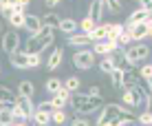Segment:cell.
I'll return each mask as SVG.
<instances>
[{"mask_svg":"<svg viewBox=\"0 0 152 126\" xmlns=\"http://www.w3.org/2000/svg\"><path fill=\"white\" fill-rule=\"evenodd\" d=\"M110 57H113V62H115V69H119V71L130 69V62H128V57H126V51H124V49L113 51V53H110Z\"/></svg>","mask_w":152,"mask_h":126,"instance_id":"19","label":"cell"},{"mask_svg":"<svg viewBox=\"0 0 152 126\" xmlns=\"http://www.w3.org/2000/svg\"><path fill=\"white\" fill-rule=\"evenodd\" d=\"M148 38H152V24H150V29H148Z\"/></svg>","mask_w":152,"mask_h":126,"instance_id":"48","label":"cell"},{"mask_svg":"<svg viewBox=\"0 0 152 126\" xmlns=\"http://www.w3.org/2000/svg\"><path fill=\"white\" fill-rule=\"evenodd\" d=\"M9 64H11L13 69H18V71L29 69V53H27L24 49L15 51V53H11V55H9Z\"/></svg>","mask_w":152,"mask_h":126,"instance_id":"12","label":"cell"},{"mask_svg":"<svg viewBox=\"0 0 152 126\" xmlns=\"http://www.w3.org/2000/svg\"><path fill=\"white\" fill-rule=\"evenodd\" d=\"M0 108H2V102H0Z\"/></svg>","mask_w":152,"mask_h":126,"instance_id":"49","label":"cell"},{"mask_svg":"<svg viewBox=\"0 0 152 126\" xmlns=\"http://www.w3.org/2000/svg\"><path fill=\"white\" fill-rule=\"evenodd\" d=\"M0 46H2V51L7 55L15 53V51H20V46H22V40H20V33L13 29L4 31L2 35H0Z\"/></svg>","mask_w":152,"mask_h":126,"instance_id":"7","label":"cell"},{"mask_svg":"<svg viewBox=\"0 0 152 126\" xmlns=\"http://www.w3.org/2000/svg\"><path fill=\"white\" fill-rule=\"evenodd\" d=\"M124 24L121 22H108V40H113V42H117V38L124 33Z\"/></svg>","mask_w":152,"mask_h":126,"instance_id":"28","label":"cell"},{"mask_svg":"<svg viewBox=\"0 0 152 126\" xmlns=\"http://www.w3.org/2000/svg\"><path fill=\"white\" fill-rule=\"evenodd\" d=\"M121 104H124V106H128V108H141V106H145V95H143V91H141L139 84H137V86H132V88H124Z\"/></svg>","mask_w":152,"mask_h":126,"instance_id":"6","label":"cell"},{"mask_svg":"<svg viewBox=\"0 0 152 126\" xmlns=\"http://www.w3.org/2000/svg\"><path fill=\"white\" fill-rule=\"evenodd\" d=\"M15 104H18V108L22 111V117H24V122H31L33 119V113H35V104H33V97H20V95H15L13 99Z\"/></svg>","mask_w":152,"mask_h":126,"instance_id":"8","label":"cell"},{"mask_svg":"<svg viewBox=\"0 0 152 126\" xmlns=\"http://www.w3.org/2000/svg\"><path fill=\"white\" fill-rule=\"evenodd\" d=\"M33 93H35V84L31 80H22L18 84V95L20 97H33Z\"/></svg>","mask_w":152,"mask_h":126,"instance_id":"23","label":"cell"},{"mask_svg":"<svg viewBox=\"0 0 152 126\" xmlns=\"http://www.w3.org/2000/svg\"><path fill=\"white\" fill-rule=\"evenodd\" d=\"M97 27V24L95 22H93V20L91 18H86V15H84V18H82V22H80V31H82V33H93V29H95Z\"/></svg>","mask_w":152,"mask_h":126,"instance_id":"34","label":"cell"},{"mask_svg":"<svg viewBox=\"0 0 152 126\" xmlns=\"http://www.w3.org/2000/svg\"><path fill=\"white\" fill-rule=\"evenodd\" d=\"M51 113H53V111H42V108H35L33 119H31V122L38 124V126H51Z\"/></svg>","mask_w":152,"mask_h":126,"instance_id":"21","label":"cell"},{"mask_svg":"<svg viewBox=\"0 0 152 126\" xmlns=\"http://www.w3.org/2000/svg\"><path fill=\"white\" fill-rule=\"evenodd\" d=\"M40 29H42V18H40L38 13H27V22H24V31L29 33V38H31V35H35Z\"/></svg>","mask_w":152,"mask_h":126,"instance_id":"15","label":"cell"},{"mask_svg":"<svg viewBox=\"0 0 152 126\" xmlns=\"http://www.w3.org/2000/svg\"><path fill=\"white\" fill-rule=\"evenodd\" d=\"M139 84V73L134 66H130V69H126L124 71V75H121V88H132V86H137Z\"/></svg>","mask_w":152,"mask_h":126,"instance_id":"16","label":"cell"},{"mask_svg":"<svg viewBox=\"0 0 152 126\" xmlns=\"http://www.w3.org/2000/svg\"><path fill=\"white\" fill-rule=\"evenodd\" d=\"M57 31H62V33L71 35V33H75V31H80V22H77L75 18H71V15H66V18L60 20V24H57Z\"/></svg>","mask_w":152,"mask_h":126,"instance_id":"17","label":"cell"},{"mask_svg":"<svg viewBox=\"0 0 152 126\" xmlns=\"http://www.w3.org/2000/svg\"><path fill=\"white\" fill-rule=\"evenodd\" d=\"M13 4V0H0V9H4V7H11Z\"/></svg>","mask_w":152,"mask_h":126,"instance_id":"46","label":"cell"},{"mask_svg":"<svg viewBox=\"0 0 152 126\" xmlns=\"http://www.w3.org/2000/svg\"><path fill=\"white\" fill-rule=\"evenodd\" d=\"M13 99H15V93L7 86V84H0V102L2 104H11Z\"/></svg>","mask_w":152,"mask_h":126,"instance_id":"31","label":"cell"},{"mask_svg":"<svg viewBox=\"0 0 152 126\" xmlns=\"http://www.w3.org/2000/svg\"><path fill=\"white\" fill-rule=\"evenodd\" d=\"M0 73H2V69H0Z\"/></svg>","mask_w":152,"mask_h":126,"instance_id":"50","label":"cell"},{"mask_svg":"<svg viewBox=\"0 0 152 126\" xmlns=\"http://www.w3.org/2000/svg\"><path fill=\"white\" fill-rule=\"evenodd\" d=\"M40 18H42V27H51V29L57 31V24H60L62 15L57 13V11H46L44 15H40Z\"/></svg>","mask_w":152,"mask_h":126,"instance_id":"20","label":"cell"},{"mask_svg":"<svg viewBox=\"0 0 152 126\" xmlns=\"http://www.w3.org/2000/svg\"><path fill=\"white\" fill-rule=\"evenodd\" d=\"M71 126H91V122H88L86 117H80V115H77V117L71 122Z\"/></svg>","mask_w":152,"mask_h":126,"instance_id":"43","label":"cell"},{"mask_svg":"<svg viewBox=\"0 0 152 126\" xmlns=\"http://www.w3.org/2000/svg\"><path fill=\"white\" fill-rule=\"evenodd\" d=\"M11 126H29V124H27V122H13Z\"/></svg>","mask_w":152,"mask_h":126,"instance_id":"47","label":"cell"},{"mask_svg":"<svg viewBox=\"0 0 152 126\" xmlns=\"http://www.w3.org/2000/svg\"><path fill=\"white\" fill-rule=\"evenodd\" d=\"M53 40H55V29L42 27L35 35L27 38V42H24V51H27V53H44L46 46L53 44Z\"/></svg>","mask_w":152,"mask_h":126,"instance_id":"2","label":"cell"},{"mask_svg":"<svg viewBox=\"0 0 152 126\" xmlns=\"http://www.w3.org/2000/svg\"><path fill=\"white\" fill-rule=\"evenodd\" d=\"M11 124H13L11 104H2V108H0V126H11Z\"/></svg>","mask_w":152,"mask_h":126,"instance_id":"25","label":"cell"},{"mask_svg":"<svg viewBox=\"0 0 152 126\" xmlns=\"http://www.w3.org/2000/svg\"><path fill=\"white\" fill-rule=\"evenodd\" d=\"M71 60H73V66H75L77 71H91L93 66L97 64V55L93 53L88 46H86V49H77Z\"/></svg>","mask_w":152,"mask_h":126,"instance_id":"5","label":"cell"},{"mask_svg":"<svg viewBox=\"0 0 152 126\" xmlns=\"http://www.w3.org/2000/svg\"><path fill=\"white\" fill-rule=\"evenodd\" d=\"M35 108H42V111H53V104H51V99H44V102L35 104Z\"/></svg>","mask_w":152,"mask_h":126,"instance_id":"42","label":"cell"},{"mask_svg":"<svg viewBox=\"0 0 152 126\" xmlns=\"http://www.w3.org/2000/svg\"><path fill=\"white\" fill-rule=\"evenodd\" d=\"M99 71L106 73V75H110V73L115 71V62H113L110 55H106V57H102V60H99Z\"/></svg>","mask_w":152,"mask_h":126,"instance_id":"32","label":"cell"},{"mask_svg":"<svg viewBox=\"0 0 152 126\" xmlns=\"http://www.w3.org/2000/svg\"><path fill=\"white\" fill-rule=\"evenodd\" d=\"M69 104H71L73 111H75V115H80V117H86V115H93L95 111H99V108H102L104 99L93 97V95H88V93L77 91V93H71Z\"/></svg>","mask_w":152,"mask_h":126,"instance_id":"1","label":"cell"},{"mask_svg":"<svg viewBox=\"0 0 152 126\" xmlns=\"http://www.w3.org/2000/svg\"><path fill=\"white\" fill-rule=\"evenodd\" d=\"M62 86H64V84H62L60 77H49V80L44 82V91H46V93H51V95H55V93L60 91Z\"/></svg>","mask_w":152,"mask_h":126,"instance_id":"30","label":"cell"},{"mask_svg":"<svg viewBox=\"0 0 152 126\" xmlns=\"http://www.w3.org/2000/svg\"><path fill=\"white\" fill-rule=\"evenodd\" d=\"M137 73H139V77L143 82H152V64H150V62H143Z\"/></svg>","mask_w":152,"mask_h":126,"instance_id":"33","label":"cell"},{"mask_svg":"<svg viewBox=\"0 0 152 126\" xmlns=\"http://www.w3.org/2000/svg\"><path fill=\"white\" fill-rule=\"evenodd\" d=\"M24 22H27V13H13L11 18H9V27H11L13 31L24 29Z\"/></svg>","mask_w":152,"mask_h":126,"instance_id":"29","label":"cell"},{"mask_svg":"<svg viewBox=\"0 0 152 126\" xmlns=\"http://www.w3.org/2000/svg\"><path fill=\"white\" fill-rule=\"evenodd\" d=\"M62 62H64V49H62V46H55V49L51 51V55H46V69L53 73L62 66Z\"/></svg>","mask_w":152,"mask_h":126,"instance_id":"11","label":"cell"},{"mask_svg":"<svg viewBox=\"0 0 152 126\" xmlns=\"http://www.w3.org/2000/svg\"><path fill=\"white\" fill-rule=\"evenodd\" d=\"M102 2H104V7H106L110 13H119L121 11V2H119V0H102Z\"/></svg>","mask_w":152,"mask_h":126,"instance_id":"36","label":"cell"},{"mask_svg":"<svg viewBox=\"0 0 152 126\" xmlns=\"http://www.w3.org/2000/svg\"><path fill=\"white\" fill-rule=\"evenodd\" d=\"M71 46H75V49H86L88 44H93V40L88 38L86 33H82V31H75V33H71L69 38H66Z\"/></svg>","mask_w":152,"mask_h":126,"instance_id":"14","label":"cell"},{"mask_svg":"<svg viewBox=\"0 0 152 126\" xmlns=\"http://www.w3.org/2000/svg\"><path fill=\"white\" fill-rule=\"evenodd\" d=\"M0 15H2V20H7V22H9V18L13 15V4H11V7H4V9H0Z\"/></svg>","mask_w":152,"mask_h":126,"instance_id":"41","label":"cell"},{"mask_svg":"<svg viewBox=\"0 0 152 126\" xmlns=\"http://www.w3.org/2000/svg\"><path fill=\"white\" fill-rule=\"evenodd\" d=\"M121 75H124V71H119V69H115L110 75V84H113V88H121Z\"/></svg>","mask_w":152,"mask_h":126,"instance_id":"37","label":"cell"},{"mask_svg":"<svg viewBox=\"0 0 152 126\" xmlns=\"http://www.w3.org/2000/svg\"><path fill=\"white\" fill-rule=\"evenodd\" d=\"M130 44H132V38H130V33L124 29V33L117 38V46H119V49H128Z\"/></svg>","mask_w":152,"mask_h":126,"instance_id":"35","label":"cell"},{"mask_svg":"<svg viewBox=\"0 0 152 126\" xmlns=\"http://www.w3.org/2000/svg\"><path fill=\"white\" fill-rule=\"evenodd\" d=\"M104 11H106V7H104V2H102V0H93V2L88 4L86 18H91L95 24H99V20L104 18Z\"/></svg>","mask_w":152,"mask_h":126,"instance_id":"13","label":"cell"},{"mask_svg":"<svg viewBox=\"0 0 152 126\" xmlns=\"http://www.w3.org/2000/svg\"><path fill=\"white\" fill-rule=\"evenodd\" d=\"M66 122H69V115H66L64 108H55V111L51 113V124H55V126H64Z\"/></svg>","mask_w":152,"mask_h":126,"instance_id":"27","label":"cell"},{"mask_svg":"<svg viewBox=\"0 0 152 126\" xmlns=\"http://www.w3.org/2000/svg\"><path fill=\"white\" fill-rule=\"evenodd\" d=\"M42 66V53H29V69H40Z\"/></svg>","mask_w":152,"mask_h":126,"instance_id":"38","label":"cell"},{"mask_svg":"<svg viewBox=\"0 0 152 126\" xmlns=\"http://www.w3.org/2000/svg\"><path fill=\"white\" fill-rule=\"evenodd\" d=\"M139 9H143V11H148V13H152V0H139Z\"/></svg>","mask_w":152,"mask_h":126,"instance_id":"44","label":"cell"},{"mask_svg":"<svg viewBox=\"0 0 152 126\" xmlns=\"http://www.w3.org/2000/svg\"><path fill=\"white\" fill-rule=\"evenodd\" d=\"M62 2H64V0H44V4L51 9V11H53V9L57 7V4H62Z\"/></svg>","mask_w":152,"mask_h":126,"instance_id":"45","label":"cell"},{"mask_svg":"<svg viewBox=\"0 0 152 126\" xmlns=\"http://www.w3.org/2000/svg\"><path fill=\"white\" fill-rule=\"evenodd\" d=\"M126 51V57H128L130 66H137V64H143L145 60H148L150 55V46L145 44V42H132V44L128 46Z\"/></svg>","mask_w":152,"mask_h":126,"instance_id":"4","label":"cell"},{"mask_svg":"<svg viewBox=\"0 0 152 126\" xmlns=\"http://www.w3.org/2000/svg\"><path fill=\"white\" fill-rule=\"evenodd\" d=\"M62 84H64V88H66L69 93H77V91L82 88V80H80L77 75H69Z\"/></svg>","mask_w":152,"mask_h":126,"instance_id":"26","label":"cell"},{"mask_svg":"<svg viewBox=\"0 0 152 126\" xmlns=\"http://www.w3.org/2000/svg\"><path fill=\"white\" fill-rule=\"evenodd\" d=\"M126 31L130 33V38H132V42H141V40H145L148 38V29H150V24H145V22H137V24H124Z\"/></svg>","mask_w":152,"mask_h":126,"instance_id":"9","label":"cell"},{"mask_svg":"<svg viewBox=\"0 0 152 126\" xmlns=\"http://www.w3.org/2000/svg\"><path fill=\"white\" fill-rule=\"evenodd\" d=\"M137 122L141 126H152V113L150 111H143L141 115H137Z\"/></svg>","mask_w":152,"mask_h":126,"instance_id":"39","label":"cell"},{"mask_svg":"<svg viewBox=\"0 0 152 126\" xmlns=\"http://www.w3.org/2000/svg\"><path fill=\"white\" fill-rule=\"evenodd\" d=\"M148 18H150L148 11H143V9H134V11L128 15V22H126V24H137V22H145V24H148Z\"/></svg>","mask_w":152,"mask_h":126,"instance_id":"24","label":"cell"},{"mask_svg":"<svg viewBox=\"0 0 152 126\" xmlns=\"http://www.w3.org/2000/svg\"><path fill=\"white\" fill-rule=\"evenodd\" d=\"M119 46H117V42H113V40H102V42H93V46H91V51L95 55H102V57H106V55H110L113 51H117Z\"/></svg>","mask_w":152,"mask_h":126,"instance_id":"10","label":"cell"},{"mask_svg":"<svg viewBox=\"0 0 152 126\" xmlns=\"http://www.w3.org/2000/svg\"><path fill=\"white\" fill-rule=\"evenodd\" d=\"M86 93H88V95H93V97H99V99H104V95H102V88H99L97 84H93V86L88 88Z\"/></svg>","mask_w":152,"mask_h":126,"instance_id":"40","label":"cell"},{"mask_svg":"<svg viewBox=\"0 0 152 126\" xmlns=\"http://www.w3.org/2000/svg\"><path fill=\"white\" fill-rule=\"evenodd\" d=\"M119 115L137 117V115H134V108L124 106L121 102H108V104H104V106L99 108V115H97V119H95V126H106L108 122H113V119L119 117Z\"/></svg>","mask_w":152,"mask_h":126,"instance_id":"3","label":"cell"},{"mask_svg":"<svg viewBox=\"0 0 152 126\" xmlns=\"http://www.w3.org/2000/svg\"><path fill=\"white\" fill-rule=\"evenodd\" d=\"M69 99H71V93L66 91L64 86H62L60 91L55 93V95H51V104H53V111H55V108H64L66 104H69Z\"/></svg>","mask_w":152,"mask_h":126,"instance_id":"18","label":"cell"},{"mask_svg":"<svg viewBox=\"0 0 152 126\" xmlns=\"http://www.w3.org/2000/svg\"><path fill=\"white\" fill-rule=\"evenodd\" d=\"M88 38L93 42H102V40H108V22L104 24H97L95 29H93V33H88Z\"/></svg>","mask_w":152,"mask_h":126,"instance_id":"22","label":"cell"}]
</instances>
